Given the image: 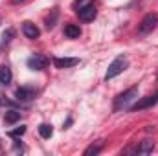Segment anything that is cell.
Masks as SVG:
<instances>
[{
    "instance_id": "1",
    "label": "cell",
    "mask_w": 158,
    "mask_h": 156,
    "mask_svg": "<svg viewBox=\"0 0 158 156\" xmlns=\"http://www.w3.org/2000/svg\"><path fill=\"white\" fill-rule=\"evenodd\" d=\"M134 99H138V86H131L129 90H125V92L119 94L118 97H116V101H114V110L119 112V110L131 109V103Z\"/></svg>"
},
{
    "instance_id": "2",
    "label": "cell",
    "mask_w": 158,
    "mask_h": 156,
    "mask_svg": "<svg viewBox=\"0 0 158 156\" xmlns=\"http://www.w3.org/2000/svg\"><path fill=\"white\" fill-rule=\"evenodd\" d=\"M129 66V61H127V57L125 55H118L110 64H109V68H107V74H105V81H109V79H114L116 76H119L125 68Z\"/></svg>"
},
{
    "instance_id": "3",
    "label": "cell",
    "mask_w": 158,
    "mask_h": 156,
    "mask_svg": "<svg viewBox=\"0 0 158 156\" xmlns=\"http://www.w3.org/2000/svg\"><path fill=\"white\" fill-rule=\"evenodd\" d=\"M156 24H158V15L156 13L145 15L143 20H142L140 26H138V35H147V33H151V31L156 28Z\"/></svg>"
},
{
    "instance_id": "4",
    "label": "cell",
    "mask_w": 158,
    "mask_h": 156,
    "mask_svg": "<svg viewBox=\"0 0 158 156\" xmlns=\"http://www.w3.org/2000/svg\"><path fill=\"white\" fill-rule=\"evenodd\" d=\"M158 103V92L155 96H147V97H142L138 99L134 105H131V110L132 112H138V110H143V109H149V107H155Z\"/></svg>"
},
{
    "instance_id": "5",
    "label": "cell",
    "mask_w": 158,
    "mask_h": 156,
    "mask_svg": "<svg viewBox=\"0 0 158 156\" xmlns=\"http://www.w3.org/2000/svg\"><path fill=\"white\" fill-rule=\"evenodd\" d=\"M77 13H79V18H81L83 22H92V20L96 18V15H98L96 7H94L92 4H86L85 7L77 9Z\"/></svg>"
},
{
    "instance_id": "6",
    "label": "cell",
    "mask_w": 158,
    "mask_h": 156,
    "mask_svg": "<svg viewBox=\"0 0 158 156\" xmlns=\"http://www.w3.org/2000/svg\"><path fill=\"white\" fill-rule=\"evenodd\" d=\"M28 66H30L31 70H44V68L48 66V59H46L44 55L35 53V55H31V57L28 59Z\"/></svg>"
},
{
    "instance_id": "7",
    "label": "cell",
    "mask_w": 158,
    "mask_h": 156,
    "mask_svg": "<svg viewBox=\"0 0 158 156\" xmlns=\"http://www.w3.org/2000/svg\"><path fill=\"white\" fill-rule=\"evenodd\" d=\"M79 63V59L76 57H55L53 59V64H55V68H59V70H63V68H72V66H76Z\"/></svg>"
},
{
    "instance_id": "8",
    "label": "cell",
    "mask_w": 158,
    "mask_h": 156,
    "mask_svg": "<svg viewBox=\"0 0 158 156\" xmlns=\"http://www.w3.org/2000/svg\"><path fill=\"white\" fill-rule=\"evenodd\" d=\"M22 33H24L28 39H39L40 30L33 24V22H24V24H22Z\"/></svg>"
},
{
    "instance_id": "9",
    "label": "cell",
    "mask_w": 158,
    "mask_h": 156,
    "mask_svg": "<svg viewBox=\"0 0 158 156\" xmlns=\"http://www.w3.org/2000/svg\"><path fill=\"white\" fill-rule=\"evenodd\" d=\"M15 96H17L19 101H28V99L35 97V90L30 88V86H22V88H19V90L15 92Z\"/></svg>"
},
{
    "instance_id": "10",
    "label": "cell",
    "mask_w": 158,
    "mask_h": 156,
    "mask_svg": "<svg viewBox=\"0 0 158 156\" xmlns=\"http://www.w3.org/2000/svg\"><path fill=\"white\" fill-rule=\"evenodd\" d=\"M153 149H155V142H151V140H143V142L136 147V154L145 156V154H149V153H153Z\"/></svg>"
},
{
    "instance_id": "11",
    "label": "cell",
    "mask_w": 158,
    "mask_h": 156,
    "mask_svg": "<svg viewBox=\"0 0 158 156\" xmlns=\"http://www.w3.org/2000/svg\"><path fill=\"white\" fill-rule=\"evenodd\" d=\"M11 79H13V74H11V68H9L7 64H2V66H0V84L7 86V84L11 83Z\"/></svg>"
},
{
    "instance_id": "12",
    "label": "cell",
    "mask_w": 158,
    "mask_h": 156,
    "mask_svg": "<svg viewBox=\"0 0 158 156\" xmlns=\"http://www.w3.org/2000/svg\"><path fill=\"white\" fill-rule=\"evenodd\" d=\"M64 35H66L68 39H79V35H81V28H79L77 24H68V26L64 28Z\"/></svg>"
},
{
    "instance_id": "13",
    "label": "cell",
    "mask_w": 158,
    "mask_h": 156,
    "mask_svg": "<svg viewBox=\"0 0 158 156\" xmlns=\"http://www.w3.org/2000/svg\"><path fill=\"white\" fill-rule=\"evenodd\" d=\"M101 149H103V142L99 140L96 145L92 143L90 147H86V149H85V156H92V154L96 156V154H99V153H101Z\"/></svg>"
},
{
    "instance_id": "14",
    "label": "cell",
    "mask_w": 158,
    "mask_h": 156,
    "mask_svg": "<svg viewBox=\"0 0 158 156\" xmlns=\"http://www.w3.org/2000/svg\"><path fill=\"white\" fill-rule=\"evenodd\" d=\"M20 119V112H17V110H9V112H6V116H4V121L7 123V125H13V123H17Z\"/></svg>"
},
{
    "instance_id": "15",
    "label": "cell",
    "mask_w": 158,
    "mask_h": 156,
    "mask_svg": "<svg viewBox=\"0 0 158 156\" xmlns=\"http://www.w3.org/2000/svg\"><path fill=\"white\" fill-rule=\"evenodd\" d=\"M39 134L42 136V138H52V134H53V129H52V125H48V123H42V125H39Z\"/></svg>"
},
{
    "instance_id": "16",
    "label": "cell",
    "mask_w": 158,
    "mask_h": 156,
    "mask_svg": "<svg viewBox=\"0 0 158 156\" xmlns=\"http://www.w3.org/2000/svg\"><path fill=\"white\" fill-rule=\"evenodd\" d=\"M24 132H26V127H24V125H20V127H17V129L9 130V132H7V136H11V138H20Z\"/></svg>"
},
{
    "instance_id": "17",
    "label": "cell",
    "mask_w": 158,
    "mask_h": 156,
    "mask_svg": "<svg viewBox=\"0 0 158 156\" xmlns=\"http://www.w3.org/2000/svg\"><path fill=\"white\" fill-rule=\"evenodd\" d=\"M86 4H90V0H74V7H76V9H81V7H85Z\"/></svg>"
},
{
    "instance_id": "18",
    "label": "cell",
    "mask_w": 158,
    "mask_h": 156,
    "mask_svg": "<svg viewBox=\"0 0 158 156\" xmlns=\"http://www.w3.org/2000/svg\"><path fill=\"white\" fill-rule=\"evenodd\" d=\"M11 35H13V31H11V30H9V31H7V33H4V40H9V37H11Z\"/></svg>"
},
{
    "instance_id": "19",
    "label": "cell",
    "mask_w": 158,
    "mask_h": 156,
    "mask_svg": "<svg viewBox=\"0 0 158 156\" xmlns=\"http://www.w3.org/2000/svg\"><path fill=\"white\" fill-rule=\"evenodd\" d=\"M13 4H20V2H24V0H11Z\"/></svg>"
}]
</instances>
